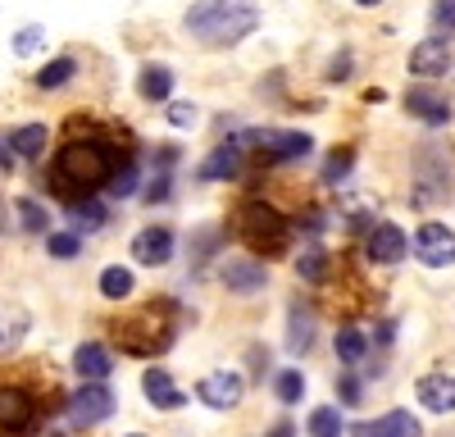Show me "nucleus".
Instances as JSON below:
<instances>
[{"mask_svg":"<svg viewBox=\"0 0 455 437\" xmlns=\"http://www.w3.org/2000/svg\"><path fill=\"white\" fill-rule=\"evenodd\" d=\"M364 351H369V342H364L360 328H341V333H337V355L347 360V364H360Z\"/></svg>","mask_w":455,"mask_h":437,"instance_id":"27","label":"nucleus"},{"mask_svg":"<svg viewBox=\"0 0 455 437\" xmlns=\"http://www.w3.org/2000/svg\"><path fill=\"white\" fill-rule=\"evenodd\" d=\"M351 68V60L347 55H341V60H332V68H328V78H341V73H347Z\"/></svg>","mask_w":455,"mask_h":437,"instance_id":"41","label":"nucleus"},{"mask_svg":"<svg viewBox=\"0 0 455 437\" xmlns=\"http://www.w3.org/2000/svg\"><path fill=\"white\" fill-rule=\"evenodd\" d=\"M419 419H414L410 410H392L383 419H373V424H355L351 437H419Z\"/></svg>","mask_w":455,"mask_h":437,"instance_id":"12","label":"nucleus"},{"mask_svg":"<svg viewBox=\"0 0 455 437\" xmlns=\"http://www.w3.org/2000/svg\"><path fill=\"white\" fill-rule=\"evenodd\" d=\"M410 246H414V260L428 265V269H442V265L455 260V233L446 224H424Z\"/></svg>","mask_w":455,"mask_h":437,"instance_id":"8","label":"nucleus"},{"mask_svg":"<svg viewBox=\"0 0 455 437\" xmlns=\"http://www.w3.org/2000/svg\"><path fill=\"white\" fill-rule=\"evenodd\" d=\"M169 255H173V233L169 228H146L132 237V260L137 265H169Z\"/></svg>","mask_w":455,"mask_h":437,"instance_id":"11","label":"nucleus"},{"mask_svg":"<svg viewBox=\"0 0 455 437\" xmlns=\"http://www.w3.org/2000/svg\"><path fill=\"white\" fill-rule=\"evenodd\" d=\"M355 5H378V0H355Z\"/></svg>","mask_w":455,"mask_h":437,"instance_id":"45","label":"nucleus"},{"mask_svg":"<svg viewBox=\"0 0 455 437\" xmlns=\"http://www.w3.org/2000/svg\"><path fill=\"white\" fill-rule=\"evenodd\" d=\"M237 233L255 255H283L291 242V224L264 201H242L237 205Z\"/></svg>","mask_w":455,"mask_h":437,"instance_id":"4","label":"nucleus"},{"mask_svg":"<svg viewBox=\"0 0 455 437\" xmlns=\"http://www.w3.org/2000/svg\"><path fill=\"white\" fill-rule=\"evenodd\" d=\"M351 164H355V151H351V146H341V151H332V160L323 164V182H328V187H332V182H341V178L351 173Z\"/></svg>","mask_w":455,"mask_h":437,"instance_id":"30","label":"nucleus"},{"mask_svg":"<svg viewBox=\"0 0 455 437\" xmlns=\"http://www.w3.org/2000/svg\"><path fill=\"white\" fill-rule=\"evenodd\" d=\"M132 187H137V164L128 160L119 173L109 178V192H114V196H132Z\"/></svg>","mask_w":455,"mask_h":437,"instance_id":"35","label":"nucleus"},{"mask_svg":"<svg viewBox=\"0 0 455 437\" xmlns=\"http://www.w3.org/2000/svg\"><path fill=\"white\" fill-rule=\"evenodd\" d=\"M296 274L306 278V282H323V274H328V255L315 246V250H306L300 255V265H296Z\"/></svg>","mask_w":455,"mask_h":437,"instance_id":"29","label":"nucleus"},{"mask_svg":"<svg viewBox=\"0 0 455 437\" xmlns=\"http://www.w3.org/2000/svg\"><path fill=\"white\" fill-rule=\"evenodd\" d=\"M242 392H246V383H242V374H233V369L205 374V378H201V387H196V396L205 401L210 410H233L237 401H242Z\"/></svg>","mask_w":455,"mask_h":437,"instance_id":"9","label":"nucleus"},{"mask_svg":"<svg viewBox=\"0 0 455 437\" xmlns=\"http://www.w3.org/2000/svg\"><path fill=\"white\" fill-rule=\"evenodd\" d=\"M169 123L173 128H192L196 123V109L192 105H169Z\"/></svg>","mask_w":455,"mask_h":437,"instance_id":"36","label":"nucleus"},{"mask_svg":"<svg viewBox=\"0 0 455 437\" xmlns=\"http://www.w3.org/2000/svg\"><path fill=\"white\" fill-rule=\"evenodd\" d=\"M73 369H78L87 383H105L109 369H114V360H109V351L100 342H83L78 351H73Z\"/></svg>","mask_w":455,"mask_h":437,"instance_id":"17","label":"nucleus"},{"mask_svg":"<svg viewBox=\"0 0 455 437\" xmlns=\"http://www.w3.org/2000/svg\"><path fill=\"white\" fill-rule=\"evenodd\" d=\"M14 210H19V218H23V228H28V233H46V228H51V214L36 205L32 196H19Z\"/></svg>","mask_w":455,"mask_h":437,"instance_id":"28","label":"nucleus"},{"mask_svg":"<svg viewBox=\"0 0 455 437\" xmlns=\"http://www.w3.org/2000/svg\"><path fill=\"white\" fill-rule=\"evenodd\" d=\"M451 68V46L446 42H419L410 51V73L414 78H442Z\"/></svg>","mask_w":455,"mask_h":437,"instance_id":"13","label":"nucleus"},{"mask_svg":"<svg viewBox=\"0 0 455 437\" xmlns=\"http://www.w3.org/2000/svg\"><path fill=\"white\" fill-rule=\"evenodd\" d=\"M46 250L55 255V260H73V255L83 250V242H78V233H51L46 237Z\"/></svg>","mask_w":455,"mask_h":437,"instance_id":"33","label":"nucleus"},{"mask_svg":"<svg viewBox=\"0 0 455 437\" xmlns=\"http://www.w3.org/2000/svg\"><path fill=\"white\" fill-rule=\"evenodd\" d=\"M182 28L210 51H228L259 28V0H192Z\"/></svg>","mask_w":455,"mask_h":437,"instance_id":"2","label":"nucleus"},{"mask_svg":"<svg viewBox=\"0 0 455 437\" xmlns=\"http://www.w3.org/2000/svg\"><path fill=\"white\" fill-rule=\"evenodd\" d=\"M274 387H278V401H287V406H296V401L306 396V378H300L296 369H283Z\"/></svg>","mask_w":455,"mask_h":437,"instance_id":"31","label":"nucleus"},{"mask_svg":"<svg viewBox=\"0 0 455 437\" xmlns=\"http://www.w3.org/2000/svg\"><path fill=\"white\" fill-rule=\"evenodd\" d=\"M68 218H73V224H78L83 233H96V228H105L109 210H105L96 196H83V201H68Z\"/></svg>","mask_w":455,"mask_h":437,"instance_id":"23","label":"nucleus"},{"mask_svg":"<svg viewBox=\"0 0 455 437\" xmlns=\"http://www.w3.org/2000/svg\"><path fill=\"white\" fill-rule=\"evenodd\" d=\"M109 415H114V392H109L105 383H83L78 392L68 396V419H73V424L92 428V424H100V419H109Z\"/></svg>","mask_w":455,"mask_h":437,"instance_id":"7","label":"nucleus"},{"mask_svg":"<svg viewBox=\"0 0 455 437\" xmlns=\"http://www.w3.org/2000/svg\"><path fill=\"white\" fill-rule=\"evenodd\" d=\"M419 401H424V410H433V415H451L455 410V378L451 374L419 378Z\"/></svg>","mask_w":455,"mask_h":437,"instance_id":"16","label":"nucleus"},{"mask_svg":"<svg viewBox=\"0 0 455 437\" xmlns=\"http://www.w3.org/2000/svg\"><path fill=\"white\" fill-rule=\"evenodd\" d=\"M36 424H42V401H36V392H28L19 383H0V433L19 437V433H32Z\"/></svg>","mask_w":455,"mask_h":437,"instance_id":"6","label":"nucleus"},{"mask_svg":"<svg viewBox=\"0 0 455 437\" xmlns=\"http://www.w3.org/2000/svg\"><path fill=\"white\" fill-rule=\"evenodd\" d=\"M205 182H223V178H237L242 173V146L237 141H228V146H219V151H210V160L196 169Z\"/></svg>","mask_w":455,"mask_h":437,"instance_id":"18","label":"nucleus"},{"mask_svg":"<svg viewBox=\"0 0 455 437\" xmlns=\"http://www.w3.org/2000/svg\"><path fill=\"white\" fill-rule=\"evenodd\" d=\"M73 73H78V64H73L68 55H60V60H51L42 73H36V87H42V91H55V87H64V83L73 78Z\"/></svg>","mask_w":455,"mask_h":437,"instance_id":"25","label":"nucleus"},{"mask_svg":"<svg viewBox=\"0 0 455 437\" xmlns=\"http://www.w3.org/2000/svg\"><path fill=\"white\" fill-rule=\"evenodd\" d=\"M10 228V210H5V196H0V233Z\"/></svg>","mask_w":455,"mask_h":437,"instance_id":"43","label":"nucleus"},{"mask_svg":"<svg viewBox=\"0 0 455 437\" xmlns=\"http://www.w3.org/2000/svg\"><path fill=\"white\" fill-rule=\"evenodd\" d=\"M141 392L150 396V406H156V410H178L182 406V392L173 387V378L164 374V369H146V378H141Z\"/></svg>","mask_w":455,"mask_h":437,"instance_id":"19","label":"nucleus"},{"mask_svg":"<svg viewBox=\"0 0 455 437\" xmlns=\"http://www.w3.org/2000/svg\"><path fill=\"white\" fill-rule=\"evenodd\" d=\"M237 146L246 151H259V160H269V164H283V160H300V155H310L315 151V141L310 132H283V128H264V132H246L237 137Z\"/></svg>","mask_w":455,"mask_h":437,"instance_id":"5","label":"nucleus"},{"mask_svg":"<svg viewBox=\"0 0 455 437\" xmlns=\"http://www.w3.org/2000/svg\"><path fill=\"white\" fill-rule=\"evenodd\" d=\"M146 201H169V173L150 178V187H146Z\"/></svg>","mask_w":455,"mask_h":437,"instance_id":"38","label":"nucleus"},{"mask_svg":"<svg viewBox=\"0 0 455 437\" xmlns=\"http://www.w3.org/2000/svg\"><path fill=\"white\" fill-rule=\"evenodd\" d=\"M128 160L132 155L119 151V141H114L109 132H100L96 123H83V115H78L68 123L64 151L46 169V182H51V192H60L64 201H83V196L109 187V178L119 173Z\"/></svg>","mask_w":455,"mask_h":437,"instance_id":"1","label":"nucleus"},{"mask_svg":"<svg viewBox=\"0 0 455 437\" xmlns=\"http://www.w3.org/2000/svg\"><path fill=\"white\" fill-rule=\"evenodd\" d=\"M10 151H19V155H42V151H46V123L14 128V132H10Z\"/></svg>","mask_w":455,"mask_h":437,"instance_id":"24","label":"nucleus"},{"mask_svg":"<svg viewBox=\"0 0 455 437\" xmlns=\"http://www.w3.org/2000/svg\"><path fill=\"white\" fill-rule=\"evenodd\" d=\"M264 278H269V274H264L259 260H228V265H223V282H228V291H242V297H246V291H259Z\"/></svg>","mask_w":455,"mask_h":437,"instance_id":"20","label":"nucleus"},{"mask_svg":"<svg viewBox=\"0 0 455 437\" xmlns=\"http://www.w3.org/2000/svg\"><path fill=\"white\" fill-rule=\"evenodd\" d=\"M341 401H351V406L360 401V383L355 378H341Z\"/></svg>","mask_w":455,"mask_h":437,"instance_id":"40","label":"nucleus"},{"mask_svg":"<svg viewBox=\"0 0 455 437\" xmlns=\"http://www.w3.org/2000/svg\"><path fill=\"white\" fill-rule=\"evenodd\" d=\"M405 250H410V242H405V233H401L396 224H373V228H369L364 255H369L373 265H396Z\"/></svg>","mask_w":455,"mask_h":437,"instance_id":"10","label":"nucleus"},{"mask_svg":"<svg viewBox=\"0 0 455 437\" xmlns=\"http://www.w3.org/2000/svg\"><path fill=\"white\" fill-rule=\"evenodd\" d=\"M214 246H219V233H214V228H205V233H201V242H196V250H192V260H205V255H210Z\"/></svg>","mask_w":455,"mask_h":437,"instance_id":"39","label":"nucleus"},{"mask_svg":"<svg viewBox=\"0 0 455 437\" xmlns=\"http://www.w3.org/2000/svg\"><path fill=\"white\" fill-rule=\"evenodd\" d=\"M269 437H296V433H291V424H278V428H274Z\"/></svg>","mask_w":455,"mask_h":437,"instance_id":"44","label":"nucleus"},{"mask_svg":"<svg viewBox=\"0 0 455 437\" xmlns=\"http://www.w3.org/2000/svg\"><path fill=\"white\" fill-rule=\"evenodd\" d=\"M114 338L128 355H160L173 346V306L169 301H156L146 306L141 314H128L114 323Z\"/></svg>","mask_w":455,"mask_h":437,"instance_id":"3","label":"nucleus"},{"mask_svg":"<svg viewBox=\"0 0 455 437\" xmlns=\"http://www.w3.org/2000/svg\"><path fill=\"white\" fill-rule=\"evenodd\" d=\"M23 333H28V314H23L19 306H5V301H0V355L14 351V346L23 342Z\"/></svg>","mask_w":455,"mask_h":437,"instance_id":"22","label":"nucleus"},{"mask_svg":"<svg viewBox=\"0 0 455 437\" xmlns=\"http://www.w3.org/2000/svg\"><path fill=\"white\" fill-rule=\"evenodd\" d=\"M405 109L414 119H424V123H446L451 119V100L446 96H437V91H428V87H410L405 91Z\"/></svg>","mask_w":455,"mask_h":437,"instance_id":"14","label":"nucleus"},{"mask_svg":"<svg viewBox=\"0 0 455 437\" xmlns=\"http://www.w3.org/2000/svg\"><path fill=\"white\" fill-rule=\"evenodd\" d=\"M310 346H315V310L296 301L287 310V351L291 355H306Z\"/></svg>","mask_w":455,"mask_h":437,"instance_id":"15","label":"nucleus"},{"mask_svg":"<svg viewBox=\"0 0 455 437\" xmlns=\"http://www.w3.org/2000/svg\"><path fill=\"white\" fill-rule=\"evenodd\" d=\"M132 437H141V433H132Z\"/></svg>","mask_w":455,"mask_h":437,"instance_id":"46","label":"nucleus"},{"mask_svg":"<svg viewBox=\"0 0 455 437\" xmlns=\"http://www.w3.org/2000/svg\"><path fill=\"white\" fill-rule=\"evenodd\" d=\"M0 169H14V155H10V141H0Z\"/></svg>","mask_w":455,"mask_h":437,"instance_id":"42","label":"nucleus"},{"mask_svg":"<svg viewBox=\"0 0 455 437\" xmlns=\"http://www.w3.org/2000/svg\"><path fill=\"white\" fill-rule=\"evenodd\" d=\"M100 291L109 301H124L128 291H132V269H124V265H109L105 274H100Z\"/></svg>","mask_w":455,"mask_h":437,"instance_id":"26","label":"nucleus"},{"mask_svg":"<svg viewBox=\"0 0 455 437\" xmlns=\"http://www.w3.org/2000/svg\"><path fill=\"white\" fill-rule=\"evenodd\" d=\"M337 433H341V415L332 406H323V410L310 415V437H337Z\"/></svg>","mask_w":455,"mask_h":437,"instance_id":"32","label":"nucleus"},{"mask_svg":"<svg viewBox=\"0 0 455 437\" xmlns=\"http://www.w3.org/2000/svg\"><path fill=\"white\" fill-rule=\"evenodd\" d=\"M42 42H46V28H23V32H14V51L19 55H32V51H42Z\"/></svg>","mask_w":455,"mask_h":437,"instance_id":"34","label":"nucleus"},{"mask_svg":"<svg viewBox=\"0 0 455 437\" xmlns=\"http://www.w3.org/2000/svg\"><path fill=\"white\" fill-rule=\"evenodd\" d=\"M433 23L437 28H455V0H437V5H433Z\"/></svg>","mask_w":455,"mask_h":437,"instance_id":"37","label":"nucleus"},{"mask_svg":"<svg viewBox=\"0 0 455 437\" xmlns=\"http://www.w3.org/2000/svg\"><path fill=\"white\" fill-rule=\"evenodd\" d=\"M137 91H141V100H169V96H173V68L146 64L141 78H137Z\"/></svg>","mask_w":455,"mask_h":437,"instance_id":"21","label":"nucleus"}]
</instances>
